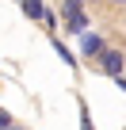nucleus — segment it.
Segmentation results:
<instances>
[{"label":"nucleus","instance_id":"nucleus-1","mask_svg":"<svg viewBox=\"0 0 126 130\" xmlns=\"http://www.w3.org/2000/svg\"><path fill=\"white\" fill-rule=\"evenodd\" d=\"M65 19H69V31H77V35H84V27H88V19H84V12H80V4H73V0H65Z\"/></svg>","mask_w":126,"mask_h":130},{"label":"nucleus","instance_id":"nucleus-2","mask_svg":"<svg viewBox=\"0 0 126 130\" xmlns=\"http://www.w3.org/2000/svg\"><path fill=\"white\" fill-rule=\"evenodd\" d=\"M99 57H103V69H107L111 77H118V73H122V54H118V50H103Z\"/></svg>","mask_w":126,"mask_h":130},{"label":"nucleus","instance_id":"nucleus-3","mask_svg":"<svg viewBox=\"0 0 126 130\" xmlns=\"http://www.w3.org/2000/svg\"><path fill=\"white\" fill-rule=\"evenodd\" d=\"M80 46H84V54H88V57H92V54H103L99 35H88V31H84V35H80Z\"/></svg>","mask_w":126,"mask_h":130},{"label":"nucleus","instance_id":"nucleus-4","mask_svg":"<svg viewBox=\"0 0 126 130\" xmlns=\"http://www.w3.org/2000/svg\"><path fill=\"white\" fill-rule=\"evenodd\" d=\"M23 12H27V15H34V19H42V15H46L42 0H23Z\"/></svg>","mask_w":126,"mask_h":130},{"label":"nucleus","instance_id":"nucleus-5","mask_svg":"<svg viewBox=\"0 0 126 130\" xmlns=\"http://www.w3.org/2000/svg\"><path fill=\"white\" fill-rule=\"evenodd\" d=\"M8 122H12V115H8V111H0V126H8Z\"/></svg>","mask_w":126,"mask_h":130},{"label":"nucleus","instance_id":"nucleus-6","mask_svg":"<svg viewBox=\"0 0 126 130\" xmlns=\"http://www.w3.org/2000/svg\"><path fill=\"white\" fill-rule=\"evenodd\" d=\"M73 4H80V0H73Z\"/></svg>","mask_w":126,"mask_h":130}]
</instances>
